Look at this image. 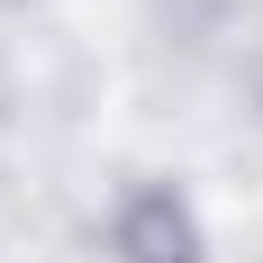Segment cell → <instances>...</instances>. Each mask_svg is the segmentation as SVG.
I'll return each mask as SVG.
<instances>
[{"mask_svg":"<svg viewBox=\"0 0 263 263\" xmlns=\"http://www.w3.org/2000/svg\"><path fill=\"white\" fill-rule=\"evenodd\" d=\"M118 254L127 263H200V227L173 191H136L118 209Z\"/></svg>","mask_w":263,"mask_h":263,"instance_id":"obj_1","label":"cell"}]
</instances>
